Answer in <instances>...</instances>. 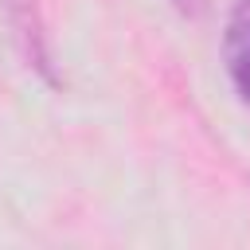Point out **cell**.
Listing matches in <instances>:
<instances>
[{
  "instance_id": "cell-3",
  "label": "cell",
  "mask_w": 250,
  "mask_h": 250,
  "mask_svg": "<svg viewBox=\"0 0 250 250\" xmlns=\"http://www.w3.org/2000/svg\"><path fill=\"white\" fill-rule=\"evenodd\" d=\"M172 8H176L180 16H199V12L207 8V0H172Z\"/></svg>"
},
{
  "instance_id": "cell-1",
  "label": "cell",
  "mask_w": 250,
  "mask_h": 250,
  "mask_svg": "<svg viewBox=\"0 0 250 250\" xmlns=\"http://www.w3.org/2000/svg\"><path fill=\"white\" fill-rule=\"evenodd\" d=\"M223 62L238 102L250 109V0H234L223 27Z\"/></svg>"
},
{
  "instance_id": "cell-2",
  "label": "cell",
  "mask_w": 250,
  "mask_h": 250,
  "mask_svg": "<svg viewBox=\"0 0 250 250\" xmlns=\"http://www.w3.org/2000/svg\"><path fill=\"white\" fill-rule=\"evenodd\" d=\"M12 31H16V43L23 51V62L43 74L51 86H59V74H55V62H51V47H47V35H43V23H39V8L31 0H16L12 4Z\"/></svg>"
}]
</instances>
